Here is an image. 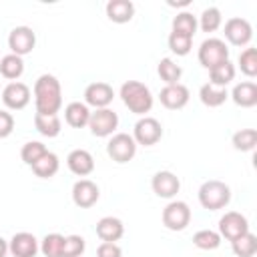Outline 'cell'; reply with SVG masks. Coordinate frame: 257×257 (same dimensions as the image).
<instances>
[{
  "mask_svg": "<svg viewBox=\"0 0 257 257\" xmlns=\"http://www.w3.org/2000/svg\"><path fill=\"white\" fill-rule=\"evenodd\" d=\"M38 251H40V243L28 231L14 233L12 239L8 241V253L12 257H36Z\"/></svg>",
  "mask_w": 257,
  "mask_h": 257,
  "instance_id": "obj_14",
  "label": "cell"
},
{
  "mask_svg": "<svg viewBox=\"0 0 257 257\" xmlns=\"http://www.w3.org/2000/svg\"><path fill=\"white\" fill-rule=\"evenodd\" d=\"M249 231V221L245 215L237 213V211H227L221 219H219V235L221 239H227V241H235L237 237L245 235Z\"/></svg>",
  "mask_w": 257,
  "mask_h": 257,
  "instance_id": "obj_11",
  "label": "cell"
},
{
  "mask_svg": "<svg viewBox=\"0 0 257 257\" xmlns=\"http://www.w3.org/2000/svg\"><path fill=\"white\" fill-rule=\"evenodd\" d=\"M86 249V241L80 235H66L64 247H62V257H82Z\"/></svg>",
  "mask_w": 257,
  "mask_h": 257,
  "instance_id": "obj_38",
  "label": "cell"
},
{
  "mask_svg": "<svg viewBox=\"0 0 257 257\" xmlns=\"http://www.w3.org/2000/svg\"><path fill=\"white\" fill-rule=\"evenodd\" d=\"M231 201V189L219 179H209L199 187V203L203 209L219 211L225 209Z\"/></svg>",
  "mask_w": 257,
  "mask_h": 257,
  "instance_id": "obj_3",
  "label": "cell"
},
{
  "mask_svg": "<svg viewBox=\"0 0 257 257\" xmlns=\"http://www.w3.org/2000/svg\"><path fill=\"white\" fill-rule=\"evenodd\" d=\"M167 4H169V6H173V8H187V6L191 4V0H183V2H171V0H169Z\"/></svg>",
  "mask_w": 257,
  "mask_h": 257,
  "instance_id": "obj_42",
  "label": "cell"
},
{
  "mask_svg": "<svg viewBox=\"0 0 257 257\" xmlns=\"http://www.w3.org/2000/svg\"><path fill=\"white\" fill-rule=\"evenodd\" d=\"M12 131H14V116L8 110H2L0 108V139L10 137Z\"/></svg>",
  "mask_w": 257,
  "mask_h": 257,
  "instance_id": "obj_39",
  "label": "cell"
},
{
  "mask_svg": "<svg viewBox=\"0 0 257 257\" xmlns=\"http://www.w3.org/2000/svg\"><path fill=\"white\" fill-rule=\"evenodd\" d=\"M157 72H159V76L165 84H179V80L183 76V68L173 58H161L159 66H157Z\"/></svg>",
  "mask_w": 257,
  "mask_h": 257,
  "instance_id": "obj_29",
  "label": "cell"
},
{
  "mask_svg": "<svg viewBox=\"0 0 257 257\" xmlns=\"http://www.w3.org/2000/svg\"><path fill=\"white\" fill-rule=\"evenodd\" d=\"M100 197L98 185L90 179H78L72 185V203L80 209H90Z\"/></svg>",
  "mask_w": 257,
  "mask_h": 257,
  "instance_id": "obj_15",
  "label": "cell"
},
{
  "mask_svg": "<svg viewBox=\"0 0 257 257\" xmlns=\"http://www.w3.org/2000/svg\"><path fill=\"white\" fill-rule=\"evenodd\" d=\"M225 38L229 44L233 46H247L253 38V26L247 18H241V16H233L225 22Z\"/></svg>",
  "mask_w": 257,
  "mask_h": 257,
  "instance_id": "obj_9",
  "label": "cell"
},
{
  "mask_svg": "<svg viewBox=\"0 0 257 257\" xmlns=\"http://www.w3.org/2000/svg\"><path fill=\"white\" fill-rule=\"evenodd\" d=\"M193 245L203 251H213L221 245V235L213 229H201L193 235Z\"/></svg>",
  "mask_w": 257,
  "mask_h": 257,
  "instance_id": "obj_33",
  "label": "cell"
},
{
  "mask_svg": "<svg viewBox=\"0 0 257 257\" xmlns=\"http://www.w3.org/2000/svg\"><path fill=\"white\" fill-rule=\"evenodd\" d=\"M30 86L20 82V80H14V82H8L4 88H2V102L8 110H22L24 106H28L30 102Z\"/></svg>",
  "mask_w": 257,
  "mask_h": 257,
  "instance_id": "obj_12",
  "label": "cell"
},
{
  "mask_svg": "<svg viewBox=\"0 0 257 257\" xmlns=\"http://www.w3.org/2000/svg\"><path fill=\"white\" fill-rule=\"evenodd\" d=\"M64 235L60 233H48L40 241V251L44 257H62V247H64Z\"/></svg>",
  "mask_w": 257,
  "mask_h": 257,
  "instance_id": "obj_34",
  "label": "cell"
},
{
  "mask_svg": "<svg viewBox=\"0 0 257 257\" xmlns=\"http://www.w3.org/2000/svg\"><path fill=\"white\" fill-rule=\"evenodd\" d=\"M106 16L114 24H126L135 16V4L131 0H110L106 2Z\"/></svg>",
  "mask_w": 257,
  "mask_h": 257,
  "instance_id": "obj_21",
  "label": "cell"
},
{
  "mask_svg": "<svg viewBox=\"0 0 257 257\" xmlns=\"http://www.w3.org/2000/svg\"><path fill=\"white\" fill-rule=\"evenodd\" d=\"M88 128L98 139L112 137L114 131L118 128V114L112 108H94V110H90Z\"/></svg>",
  "mask_w": 257,
  "mask_h": 257,
  "instance_id": "obj_5",
  "label": "cell"
},
{
  "mask_svg": "<svg viewBox=\"0 0 257 257\" xmlns=\"http://www.w3.org/2000/svg\"><path fill=\"white\" fill-rule=\"evenodd\" d=\"M231 98L237 106L241 108H251L257 104V84L253 80H243L237 82L231 90Z\"/></svg>",
  "mask_w": 257,
  "mask_h": 257,
  "instance_id": "obj_20",
  "label": "cell"
},
{
  "mask_svg": "<svg viewBox=\"0 0 257 257\" xmlns=\"http://www.w3.org/2000/svg\"><path fill=\"white\" fill-rule=\"evenodd\" d=\"M114 98V90L108 82H102V80H96V82H90L86 88H84V104L86 106H92V108H108V104L112 102Z\"/></svg>",
  "mask_w": 257,
  "mask_h": 257,
  "instance_id": "obj_13",
  "label": "cell"
},
{
  "mask_svg": "<svg viewBox=\"0 0 257 257\" xmlns=\"http://www.w3.org/2000/svg\"><path fill=\"white\" fill-rule=\"evenodd\" d=\"M34 46H36V34L30 26H16L10 30V34H8L10 54L26 56L34 50Z\"/></svg>",
  "mask_w": 257,
  "mask_h": 257,
  "instance_id": "obj_10",
  "label": "cell"
},
{
  "mask_svg": "<svg viewBox=\"0 0 257 257\" xmlns=\"http://www.w3.org/2000/svg\"><path fill=\"white\" fill-rule=\"evenodd\" d=\"M231 249L237 257H253L257 253V235L247 231L245 235L231 241Z\"/></svg>",
  "mask_w": 257,
  "mask_h": 257,
  "instance_id": "obj_30",
  "label": "cell"
},
{
  "mask_svg": "<svg viewBox=\"0 0 257 257\" xmlns=\"http://www.w3.org/2000/svg\"><path fill=\"white\" fill-rule=\"evenodd\" d=\"M34 106L38 114H58L62 106V86L54 74H40L36 78Z\"/></svg>",
  "mask_w": 257,
  "mask_h": 257,
  "instance_id": "obj_1",
  "label": "cell"
},
{
  "mask_svg": "<svg viewBox=\"0 0 257 257\" xmlns=\"http://www.w3.org/2000/svg\"><path fill=\"white\" fill-rule=\"evenodd\" d=\"M118 94L122 98V104L131 112H135L139 116H145L153 108V100H155L153 98V92H151V88L147 84H143L139 80H126V82H122Z\"/></svg>",
  "mask_w": 257,
  "mask_h": 257,
  "instance_id": "obj_2",
  "label": "cell"
},
{
  "mask_svg": "<svg viewBox=\"0 0 257 257\" xmlns=\"http://www.w3.org/2000/svg\"><path fill=\"white\" fill-rule=\"evenodd\" d=\"M191 223V209L185 201H171L163 209V225L169 231H183Z\"/></svg>",
  "mask_w": 257,
  "mask_h": 257,
  "instance_id": "obj_8",
  "label": "cell"
},
{
  "mask_svg": "<svg viewBox=\"0 0 257 257\" xmlns=\"http://www.w3.org/2000/svg\"><path fill=\"white\" fill-rule=\"evenodd\" d=\"M197 24H199V28H201L203 32H215V30H219L221 24H223L221 10H219L217 6H209V8H205V10L201 12Z\"/></svg>",
  "mask_w": 257,
  "mask_h": 257,
  "instance_id": "obj_31",
  "label": "cell"
},
{
  "mask_svg": "<svg viewBox=\"0 0 257 257\" xmlns=\"http://www.w3.org/2000/svg\"><path fill=\"white\" fill-rule=\"evenodd\" d=\"M34 126L42 137H48V139L58 137L62 131V122H60L58 114H38L36 112L34 114Z\"/></svg>",
  "mask_w": 257,
  "mask_h": 257,
  "instance_id": "obj_25",
  "label": "cell"
},
{
  "mask_svg": "<svg viewBox=\"0 0 257 257\" xmlns=\"http://www.w3.org/2000/svg\"><path fill=\"white\" fill-rule=\"evenodd\" d=\"M24 72V60L22 56H16V54H6L0 58V74L4 78H8L10 82L18 80Z\"/></svg>",
  "mask_w": 257,
  "mask_h": 257,
  "instance_id": "obj_27",
  "label": "cell"
},
{
  "mask_svg": "<svg viewBox=\"0 0 257 257\" xmlns=\"http://www.w3.org/2000/svg\"><path fill=\"white\" fill-rule=\"evenodd\" d=\"M151 189L161 199H173L181 189V181L171 171H159L151 179Z\"/></svg>",
  "mask_w": 257,
  "mask_h": 257,
  "instance_id": "obj_17",
  "label": "cell"
},
{
  "mask_svg": "<svg viewBox=\"0 0 257 257\" xmlns=\"http://www.w3.org/2000/svg\"><path fill=\"white\" fill-rule=\"evenodd\" d=\"M66 165H68L70 173H74L76 177H88L94 171V159L86 149L70 151L66 157Z\"/></svg>",
  "mask_w": 257,
  "mask_h": 257,
  "instance_id": "obj_18",
  "label": "cell"
},
{
  "mask_svg": "<svg viewBox=\"0 0 257 257\" xmlns=\"http://www.w3.org/2000/svg\"><path fill=\"white\" fill-rule=\"evenodd\" d=\"M58 167H60L58 157H56L54 153L46 151V153L32 165V171H34V175L40 177V179H50V177H54V175L58 173Z\"/></svg>",
  "mask_w": 257,
  "mask_h": 257,
  "instance_id": "obj_26",
  "label": "cell"
},
{
  "mask_svg": "<svg viewBox=\"0 0 257 257\" xmlns=\"http://www.w3.org/2000/svg\"><path fill=\"white\" fill-rule=\"evenodd\" d=\"M46 151H48V149H46L44 143H40V141H28V143H24L22 149H20V159H22L28 167H32Z\"/></svg>",
  "mask_w": 257,
  "mask_h": 257,
  "instance_id": "obj_36",
  "label": "cell"
},
{
  "mask_svg": "<svg viewBox=\"0 0 257 257\" xmlns=\"http://www.w3.org/2000/svg\"><path fill=\"white\" fill-rule=\"evenodd\" d=\"M88 118H90V108L84 102L74 100V102H68L66 104V108H64V120L72 128L88 126Z\"/></svg>",
  "mask_w": 257,
  "mask_h": 257,
  "instance_id": "obj_22",
  "label": "cell"
},
{
  "mask_svg": "<svg viewBox=\"0 0 257 257\" xmlns=\"http://www.w3.org/2000/svg\"><path fill=\"white\" fill-rule=\"evenodd\" d=\"M197 56H199L201 66L207 68V70H211V68H215L217 64L229 60V46H227V42L221 40V38H207V40L201 42Z\"/></svg>",
  "mask_w": 257,
  "mask_h": 257,
  "instance_id": "obj_4",
  "label": "cell"
},
{
  "mask_svg": "<svg viewBox=\"0 0 257 257\" xmlns=\"http://www.w3.org/2000/svg\"><path fill=\"white\" fill-rule=\"evenodd\" d=\"M189 98H191V92H189V88H187L185 84H181V82H179V84H165V86L161 88V92H159L161 104H163L165 108H169V110H179V108L187 106Z\"/></svg>",
  "mask_w": 257,
  "mask_h": 257,
  "instance_id": "obj_16",
  "label": "cell"
},
{
  "mask_svg": "<svg viewBox=\"0 0 257 257\" xmlns=\"http://www.w3.org/2000/svg\"><path fill=\"white\" fill-rule=\"evenodd\" d=\"M96 235L100 241H106V243H116L122 235H124V225L118 217H102L98 219L96 223Z\"/></svg>",
  "mask_w": 257,
  "mask_h": 257,
  "instance_id": "obj_19",
  "label": "cell"
},
{
  "mask_svg": "<svg viewBox=\"0 0 257 257\" xmlns=\"http://www.w3.org/2000/svg\"><path fill=\"white\" fill-rule=\"evenodd\" d=\"M231 143H233V149H235V151L249 153V151H253L255 145H257V131H255V128H241V131H237V133L233 135Z\"/></svg>",
  "mask_w": 257,
  "mask_h": 257,
  "instance_id": "obj_32",
  "label": "cell"
},
{
  "mask_svg": "<svg viewBox=\"0 0 257 257\" xmlns=\"http://www.w3.org/2000/svg\"><path fill=\"white\" fill-rule=\"evenodd\" d=\"M167 44H169V48H171L173 54H177V56H187V54L191 52V48H193V38L171 30V34H169V38H167Z\"/></svg>",
  "mask_w": 257,
  "mask_h": 257,
  "instance_id": "obj_35",
  "label": "cell"
},
{
  "mask_svg": "<svg viewBox=\"0 0 257 257\" xmlns=\"http://www.w3.org/2000/svg\"><path fill=\"white\" fill-rule=\"evenodd\" d=\"M161 137H163V126L155 116H141L135 122L133 139H135L137 145L153 147V145H157L161 141Z\"/></svg>",
  "mask_w": 257,
  "mask_h": 257,
  "instance_id": "obj_7",
  "label": "cell"
},
{
  "mask_svg": "<svg viewBox=\"0 0 257 257\" xmlns=\"http://www.w3.org/2000/svg\"><path fill=\"white\" fill-rule=\"evenodd\" d=\"M199 24H197V16L189 10H183V12H177V16L173 18V32H179V34H185V36H195Z\"/></svg>",
  "mask_w": 257,
  "mask_h": 257,
  "instance_id": "obj_28",
  "label": "cell"
},
{
  "mask_svg": "<svg viewBox=\"0 0 257 257\" xmlns=\"http://www.w3.org/2000/svg\"><path fill=\"white\" fill-rule=\"evenodd\" d=\"M6 255H8V241L0 237V257H6Z\"/></svg>",
  "mask_w": 257,
  "mask_h": 257,
  "instance_id": "obj_41",
  "label": "cell"
},
{
  "mask_svg": "<svg viewBox=\"0 0 257 257\" xmlns=\"http://www.w3.org/2000/svg\"><path fill=\"white\" fill-rule=\"evenodd\" d=\"M199 98L205 106L209 108H215V106H221L227 98H229V92L227 88H221V86H213L211 82H205L201 88H199Z\"/></svg>",
  "mask_w": 257,
  "mask_h": 257,
  "instance_id": "obj_24",
  "label": "cell"
},
{
  "mask_svg": "<svg viewBox=\"0 0 257 257\" xmlns=\"http://www.w3.org/2000/svg\"><path fill=\"white\" fill-rule=\"evenodd\" d=\"M235 72H237L235 64H233L231 60H225V62H221V64H217L215 68L209 70V78H211L209 82H211L213 86L227 88V84H231V82L235 80Z\"/></svg>",
  "mask_w": 257,
  "mask_h": 257,
  "instance_id": "obj_23",
  "label": "cell"
},
{
  "mask_svg": "<svg viewBox=\"0 0 257 257\" xmlns=\"http://www.w3.org/2000/svg\"><path fill=\"white\" fill-rule=\"evenodd\" d=\"M96 257H122V249L116 243H106L102 241L96 249Z\"/></svg>",
  "mask_w": 257,
  "mask_h": 257,
  "instance_id": "obj_40",
  "label": "cell"
},
{
  "mask_svg": "<svg viewBox=\"0 0 257 257\" xmlns=\"http://www.w3.org/2000/svg\"><path fill=\"white\" fill-rule=\"evenodd\" d=\"M237 64H239V68H241V72H243L245 76L255 78V76H257V50L251 48V46L245 48V50L239 54Z\"/></svg>",
  "mask_w": 257,
  "mask_h": 257,
  "instance_id": "obj_37",
  "label": "cell"
},
{
  "mask_svg": "<svg viewBox=\"0 0 257 257\" xmlns=\"http://www.w3.org/2000/svg\"><path fill=\"white\" fill-rule=\"evenodd\" d=\"M106 155L114 163H118V165L133 161V157L137 155V143H135L133 135H128V133H116V135H112L110 141L106 143Z\"/></svg>",
  "mask_w": 257,
  "mask_h": 257,
  "instance_id": "obj_6",
  "label": "cell"
}]
</instances>
